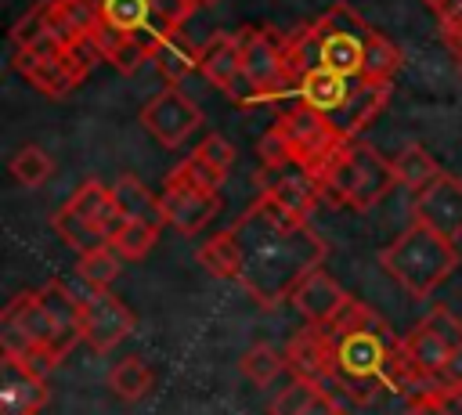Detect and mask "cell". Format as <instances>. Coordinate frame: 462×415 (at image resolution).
Returning a JSON list of instances; mask_svg holds the SVG:
<instances>
[{
    "instance_id": "obj_1",
    "label": "cell",
    "mask_w": 462,
    "mask_h": 415,
    "mask_svg": "<svg viewBox=\"0 0 462 415\" xmlns=\"http://www.w3.org/2000/svg\"><path fill=\"white\" fill-rule=\"evenodd\" d=\"M227 231L238 249V285L260 307L289 300L292 289L325 260V242L310 231V224L260 195Z\"/></svg>"
},
{
    "instance_id": "obj_2",
    "label": "cell",
    "mask_w": 462,
    "mask_h": 415,
    "mask_svg": "<svg viewBox=\"0 0 462 415\" xmlns=\"http://www.w3.org/2000/svg\"><path fill=\"white\" fill-rule=\"evenodd\" d=\"M383 271L415 300L430 296L458 263V245L444 235H437L426 224H408L404 235H397L383 253H379Z\"/></svg>"
},
{
    "instance_id": "obj_3",
    "label": "cell",
    "mask_w": 462,
    "mask_h": 415,
    "mask_svg": "<svg viewBox=\"0 0 462 415\" xmlns=\"http://www.w3.org/2000/svg\"><path fill=\"white\" fill-rule=\"evenodd\" d=\"M393 184H397V177H393L390 159H383L361 137L343 141L339 152L318 173L321 198H332L336 206H350V209H372L375 202L386 198V191Z\"/></svg>"
},
{
    "instance_id": "obj_4",
    "label": "cell",
    "mask_w": 462,
    "mask_h": 415,
    "mask_svg": "<svg viewBox=\"0 0 462 415\" xmlns=\"http://www.w3.org/2000/svg\"><path fill=\"white\" fill-rule=\"evenodd\" d=\"M0 346H4V357L25 364L29 372H36L43 379L65 357L61 343H58V332H54V321H51L43 300H40V289L18 292L4 307V314H0Z\"/></svg>"
},
{
    "instance_id": "obj_5",
    "label": "cell",
    "mask_w": 462,
    "mask_h": 415,
    "mask_svg": "<svg viewBox=\"0 0 462 415\" xmlns=\"http://www.w3.org/2000/svg\"><path fill=\"white\" fill-rule=\"evenodd\" d=\"M123 224H126V217L112 202V184H101L94 177L83 180L69 195V202L51 217V227L58 231V238L79 253L105 245Z\"/></svg>"
},
{
    "instance_id": "obj_6",
    "label": "cell",
    "mask_w": 462,
    "mask_h": 415,
    "mask_svg": "<svg viewBox=\"0 0 462 415\" xmlns=\"http://www.w3.org/2000/svg\"><path fill=\"white\" fill-rule=\"evenodd\" d=\"M238 40H242V79L253 101H278L289 90H296L285 69V36H278L274 29L245 25L238 29Z\"/></svg>"
},
{
    "instance_id": "obj_7",
    "label": "cell",
    "mask_w": 462,
    "mask_h": 415,
    "mask_svg": "<svg viewBox=\"0 0 462 415\" xmlns=\"http://www.w3.org/2000/svg\"><path fill=\"white\" fill-rule=\"evenodd\" d=\"M278 130H282V137H285V144H289V155L303 166V170H310V177L318 180V173L325 170V162L339 152V144H343V137L336 134V126L328 123V115H321L318 108H310V105H303L300 97L292 101V105H282V112H278Z\"/></svg>"
},
{
    "instance_id": "obj_8",
    "label": "cell",
    "mask_w": 462,
    "mask_h": 415,
    "mask_svg": "<svg viewBox=\"0 0 462 415\" xmlns=\"http://www.w3.org/2000/svg\"><path fill=\"white\" fill-rule=\"evenodd\" d=\"M220 188H209L206 180H199L191 173L188 162H177L159 191V206H162V220L166 227L180 231V235H199L220 209Z\"/></svg>"
},
{
    "instance_id": "obj_9",
    "label": "cell",
    "mask_w": 462,
    "mask_h": 415,
    "mask_svg": "<svg viewBox=\"0 0 462 415\" xmlns=\"http://www.w3.org/2000/svg\"><path fill=\"white\" fill-rule=\"evenodd\" d=\"M314 25H318V36H321V69H328L343 79H357L365 43L375 29L346 4H332Z\"/></svg>"
},
{
    "instance_id": "obj_10",
    "label": "cell",
    "mask_w": 462,
    "mask_h": 415,
    "mask_svg": "<svg viewBox=\"0 0 462 415\" xmlns=\"http://www.w3.org/2000/svg\"><path fill=\"white\" fill-rule=\"evenodd\" d=\"M79 303H83L79 336H83V343H87L94 354L116 350V346L134 332V325H137L134 310H130L119 296H112L108 289H90V285H83Z\"/></svg>"
},
{
    "instance_id": "obj_11",
    "label": "cell",
    "mask_w": 462,
    "mask_h": 415,
    "mask_svg": "<svg viewBox=\"0 0 462 415\" xmlns=\"http://www.w3.org/2000/svg\"><path fill=\"white\" fill-rule=\"evenodd\" d=\"M11 65L18 69V76L29 87H36L47 97H65L83 79L72 69V61L65 58V43L54 40V36H47V40L25 47V51H11Z\"/></svg>"
},
{
    "instance_id": "obj_12",
    "label": "cell",
    "mask_w": 462,
    "mask_h": 415,
    "mask_svg": "<svg viewBox=\"0 0 462 415\" xmlns=\"http://www.w3.org/2000/svg\"><path fill=\"white\" fill-rule=\"evenodd\" d=\"M141 126L159 144L177 148V144H184L202 126V112H199V105L180 87H162L159 94H152L141 105Z\"/></svg>"
},
{
    "instance_id": "obj_13",
    "label": "cell",
    "mask_w": 462,
    "mask_h": 415,
    "mask_svg": "<svg viewBox=\"0 0 462 415\" xmlns=\"http://www.w3.org/2000/svg\"><path fill=\"white\" fill-rule=\"evenodd\" d=\"M256 188L260 198L274 202L278 209L292 213V217H310V209L321 202V188L310 177V170H303L296 159L289 162H274V166H256Z\"/></svg>"
},
{
    "instance_id": "obj_14",
    "label": "cell",
    "mask_w": 462,
    "mask_h": 415,
    "mask_svg": "<svg viewBox=\"0 0 462 415\" xmlns=\"http://www.w3.org/2000/svg\"><path fill=\"white\" fill-rule=\"evenodd\" d=\"M411 220L433 227L437 235L458 242L462 238V180L455 173L433 177L422 191H415Z\"/></svg>"
},
{
    "instance_id": "obj_15",
    "label": "cell",
    "mask_w": 462,
    "mask_h": 415,
    "mask_svg": "<svg viewBox=\"0 0 462 415\" xmlns=\"http://www.w3.org/2000/svg\"><path fill=\"white\" fill-rule=\"evenodd\" d=\"M285 364L296 379H310L321 386L336 383V339L325 325H307L289 336L285 343Z\"/></svg>"
},
{
    "instance_id": "obj_16",
    "label": "cell",
    "mask_w": 462,
    "mask_h": 415,
    "mask_svg": "<svg viewBox=\"0 0 462 415\" xmlns=\"http://www.w3.org/2000/svg\"><path fill=\"white\" fill-rule=\"evenodd\" d=\"M199 72L220 87L224 94H231L235 101L249 105L253 94L242 79V40L238 32H213L206 43H202V54H199Z\"/></svg>"
},
{
    "instance_id": "obj_17",
    "label": "cell",
    "mask_w": 462,
    "mask_h": 415,
    "mask_svg": "<svg viewBox=\"0 0 462 415\" xmlns=\"http://www.w3.org/2000/svg\"><path fill=\"white\" fill-rule=\"evenodd\" d=\"M289 303L307 318V325H332L339 310L350 303V292L328 274V271H310L289 296Z\"/></svg>"
},
{
    "instance_id": "obj_18",
    "label": "cell",
    "mask_w": 462,
    "mask_h": 415,
    "mask_svg": "<svg viewBox=\"0 0 462 415\" xmlns=\"http://www.w3.org/2000/svg\"><path fill=\"white\" fill-rule=\"evenodd\" d=\"M43 404H47V379L4 357L0 361V415H40Z\"/></svg>"
},
{
    "instance_id": "obj_19",
    "label": "cell",
    "mask_w": 462,
    "mask_h": 415,
    "mask_svg": "<svg viewBox=\"0 0 462 415\" xmlns=\"http://www.w3.org/2000/svg\"><path fill=\"white\" fill-rule=\"evenodd\" d=\"M451 350H458V346H451V339H448L430 318H422V321L401 339L404 361H408L422 379H430L433 386H437V379H440V372H444Z\"/></svg>"
},
{
    "instance_id": "obj_20",
    "label": "cell",
    "mask_w": 462,
    "mask_h": 415,
    "mask_svg": "<svg viewBox=\"0 0 462 415\" xmlns=\"http://www.w3.org/2000/svg\"><path fill=\"white\" fill-rule=\"evenodd\" d=\"M386 97H390V87H372V83H365V79H354V90H350L346 105H343L339 112H332L328 123L336 126V134H339L343 141H357V134L383 112Z\"/></svg>"
},
{
    "instance_id": "obj_21",
    "label": "cell",
    "mask_w": 462,
    "mask_h": 415,
    "mask_svg": "<svg viewBox=\"0 0 462 415\" xmlns=\"http://www.w3.org/2000/svg\"><path fill=\"white\" fill-rule=\"evenodd\" d=\"M199 54L202 51L184 32H152V61L170 79V87H177L184 76L199 69Z\"/></svg>"
},
{
    "instance_id": "obj_22",
    "label": "cell",
    "mask_w": 462,
    "mask_h": 415,
    "mask_svg": "<svg viewBox=\"0 0 462 415\" xmlns=\"http://www.w3.org/2000/svg\"><path fill=\"white\" fill-rule=\"evenodd\" d=\"M97 43L105 61L123 76H134L144 61H152V32H112L101 25Z\"/></svg>"
},
{
    "instance_id": "obj_23",
    "label": "cell",
    "mask_w": 462,
    "mask_h": 415,
    "mask_svg": "<svg viewBox=\"0 0 462 415\" xmlns=\"http://www.w3.org/2000/svg\"><path fill=\"white\" fill-rule=\"evenodd\" d=\"M101 32V4L97 0H54L51 11V36L72 43L76 36Z\"/></svg>"
},
{
    "instance_id": "obj_24",
    "label": "cell",
    "mask_w": 462,
    "mask_h": 415,
    "mask_svg": "<svg viewBox=\"0 0 462 415\" xmlns=\"http://www.w3.org/2000/svg\"><path fill=\"white\" fill-rule=\"evenodd\" d=\"M350 90H354V79H343V76H336V72H328V69H314V72H307V76L300 79L296 97H300L303 105L318 108L321 115H332V112H339V108L346 105Z\"/></svg>"
},
{
    "instance_id": "obj_25",
    "label": "cell",
    "mask_w": 462,
    "mask_h": 415,
    "mask_svg": "<svg viewBox=\"0 0 462 415\" xmlns=\"http://www.w3.org/2000/svg\"><path fill=\"white\" fill-rule=\"evenodd\" d=\"M112 202L119 206V213H123L126 220H144V224L166 227L159 195H152V191L144 188V180H137L134 173H123V177L112 184Z\"/></svg>"
},
{
    "instance_id": "obj_26",
    "label": "cell",
    "mask_w": 462,
    "mask_h": 415,
    "mask_svg": "<svg viewBox=\"0 0 462 415\" xmlns=\"http://www.w3.org/2000/svg\"><path fill=\"white\" fill-rule=\"evenodd\" d=\"M401 65H404L401 47H397L390 36L372 32L368 43H365V58H361V76H357V79H365V83H372V87H390L393 76L401 72Z\"/></svg>"
},
{
    "instance_id": "obj_27",
    "label": "cell",
    "mask_w": 462,
    "mask_h": 415,
    "mask_svg": "<svg viewBox=\"0 0 462 415\" xmlns=\"http://www.w3.org/2000/svg\"><path fill=\"white\" fill-rule=\"evenodd\" d=\"M390 166H393V177H397V184H404L408 191H422L433 177H440L444 170H440V162L422 148V144H404L393 159H390Z\"/></svg>"
},
{
    "instance_id": "obj_28",
    "label": "cell",
    "mask_w": 462,
    "mask_h": 415,
    "mask_svg": "<svg viewBox=\"0 0 462 415\" xmlns=\"http://www.w3.org/2000/svg\"><path fill=\"white\" fill-rule=\"evenodd\" d=\"M285 69H289V79L296 83L300 90V79L314 69H321V36H318V25H303L296 29L292 36H285Z\"/></svg>"
},
{
    "instance_id": "obj_29",
    "label": "cell",
    "mask_w": 462,
    "mask_h": 415,
    "mask_svg": "<svg viewBox=\"0 0 462 415\" xmlns=\"http://www.w3.org/2000/svg\"><path fill=\"white\" fill-rule=\"evenodd\" d=\"M152 383H155V375H152V368L137 354H130V357H123V361H116L108 368V390L119 401H126V404L130 401H141L152 390Z\"/></svg>"
},
{
    "instance_id": "obj_30",
    "label": "cell",
    "mask_w": 462,
    "mask_h": 415,
    "mask_svg": "<svg viewBox=\"0 0 462 415\" xmlns=\"http://www.w3.org/2000/svg\"><path fill=\"white\" fill-rule=\"evenodd\" d=\"M101 25L112 32H152V0H97Z\"/></svg>"
},
{
    "instance_id": "obj_31",
    "label": "cell",
    "mask_w": 462,
    "mask_h": 415,
    "mask_svg": "<svg viewBox=\"0 0 462 415\" xmlns=\"http://www.w3.org/2000/svg\"><path fill=\"white\" fill-rule=\"evenodd\" d=\"M119 271H123V256L108 242L97 245V249L79 253V260H76V278L90 289H108L119 278Z\"/></svg>"
},
{
    "instance_id": "obj_32",
    "label": "cell",
    "mask_w": 462,
    "mask_h": 415,
    "mask_svg": "<svg viewBox=\"0 0 462 415\" xmlns=\"http://www.w3.org/2000/svg\"><path fill=\"white\" fill-rule=\"evenodd\" d=\"M195 260H199L213 278L238 281V249H235V242H231V231H217L213 238H206V242L195 249Z\"/></svg>"
},
{
    "instance_id": "obj_33",
    "label": "cell",
    "mask_w": 462,
    "mask_h": 415,
    "mask_svg": "<svg viewBox=\"0 0 462 415\" xmlns=\"http://www.w3.org/2000/svg\"><path fill=\"white\" fill-rule=\"evenodd\" d=\"M51 173H54V159H51L40 144H22V148L11 155V177H14L22 188H40Z\"/></svg>"
},
{
    "instance_id": "obj_34",
    "label": "cell",
    "mask_w": 462,
    "mask_h": 415,
    "mask_svg": "<svg viewBox=\"0 0 462 415\" xmlns=\"http://www.w3.org/2000/svg\"><path fill=\"white\" fill-rule=\"evenodd\" d=\"M155 238H159V227H155V224L126 220V224L108 238V245H112L123 260H144V256L155 249Z\"/></svg>"
},
{
    "instance_id": "obj_35",
    "label": "cell",
    "mask_w": 462,
    "mask_h": 415,
    "mask_svg": "<svg viewBox=\"0 0 462 415\" xmlns=\"http://www.w3.org/2000/svg\"><path fill=\"white\" fill-rule=\"evenodd\" d=\"M51 11H54V0H36L14 25H11V47L14 51H25L40 40L51 36Z\"/></svg>"
},
{
    "instance_id": "obj_36",
    "label": "cell",
    "mask_w": 462,
    "mask_h": 415,
    "mask_svg": "<svg viewBox=\"0 0 462 415\" xmlns=\"http://www.w3.org/2000/svg\"><path fill=\"white\" fill-rule=\"evenodd\" d=\"M238 368H242V375H245L249 383L267 386V383L285 368V350H274L271 343H256V346H249V350L242 354Z\"/></svg>"
},
{
    "instance_id": "obj_37",
    "label": "cell",
    "mask_w": 462,
    "mask_h": 415,
    "mask_svg": "<svg viewBox=\"0 0 462 415\" xmlns=\"http://www.w3.org/2000/svg\"><path fill=\"white\" fill-rule=\"evenodd\" d=\"M404 415H462V393L433 386L426 393H415L404 401Z\"/></svg>"
},
{
    "instance_id": "obj_38",
    "label": "cell",
    "mask_w": 462,
    "mask_h": 415,
    "mask_svg": "<svg viewBox=\"0 0 462 415\" xmlns=\"http://www.w3.org/2000/svg\"><path fill=\"white\" fill-rule=\"evenodd\" d=\"M325 386L321 383H310V379H289V386L282 390V393H274V401H271V415H300L318 393H321Z\"/></svg>"
},
{
    "instance_id": "obj_39",
    "label": "cell",
    "mask_w": 462,
    "mask_h": 415,
    "mask_svg": "<svg viewBox=\"0 0 462 415\" xmlns=\"http://www.w3.org/2000/svg\"><path fill=\"white\" fill-rule=\"evenodd\" d=\"M199 11V0H152V32H180Z\"/></svg>"
},
{
    "instance_id": "obj_40",
    "label": "cell",
    "mask_w": 462,
    "mask_h": 415,
    "mask_svg": "<svg viewBox=\"0 0 462 415\" xmlns=\"http://www.w3.org/2000/svg\"><path fill=\"white\" fill-rule=\"evenodd\" d=\"M199 162H206L213 173H220V177H227L231 170H235V159H238V152H235V144L227 141V137H220V134H209V137H202V144L191 152Z\"/></svg>"
},
{
    "instance_id": "obj_41",
    "label": "cell",
    "mask_w": 462,
    "mask_h": 415,
    "mask_svg": "<svg viewBox=\"0 0 462 415\" xmlns=\"http://www.w3.org/2000/svg\"><path fill=\"white\" fill-rule=\"evenodd\" d=\"M65 58L72 61V69H76L79 76H87V72H90L97 61H105L97 36H76L72 43H65Z\"/></svg>"
},
{
    "instance_id": "obj_42",
    "label": "cell",
    "mask_w": 462,
    "mask_h": 415,
    "mask_svg": "<svg viewBox=\"0 0 462 415\" xmlns=\"http://www.w3.org/2000/svg\"><path fill=\"white\" fill-rule=\"evenodd\" d=\"M256 159H260V166H274V162H289V159H292V155H289V144H285V137H282V130H278V123L260 137Z\"/></svg>"
},
{
    "instance_id": "obj_43",
    "label": "cell",
    "mask_w": 462,
    "mask_h": 415,
    "mask_svg": "<svg viewBox=\"0 0 462 415\" xmlns=\"http://www.w3.org/2000/svg\"><path fill=\"white\" fill-rule=\"evenodd\" d=\"M300 415H346V408H343V404H339V397L325 386V390H321V393H318V397H314Z\"/></svg>"
},
{
    "instance_id": "obj_44",
    "label": "cell",
    "mask_w": 462,
    "mask_h": 415,
    "mask_svg": "<svg viewBox=\"0 0 462 415\" xmlns=\"http://www.w3.org/2000/svg\"><path fill=\"white\" fill-rule=\"evenodd\" d=\"M437 386H444V390H458V393H462V346L451 350V357H448V364H444Z\"/></svg>"
},
{
    "instance_id": "obj_45",
    "label": "cell",
    "mask_w": 462,
    "mask_h": 415,
    "mask_svg": "<svg viewBox=\"0 0 462 415\" xmlns=\"http://www.w3.org/2000/svg\"><path fill=\"white\" fill-rule=\"evenodd\" d=\"M426 7L437 14L440 29H444V25H458V22H462V0H426Z\"/></svg>"
},
{
    "instance_id": "obj_46",
    "label": "cell",
    "mask_w": 462,
    "mask_h": 415,
    "mask_svg": "<svg viewBox=\"0 0 462 415\" xmlns=\"http://www.w3.org/2000/svg\"><path fill=\"white\" fill-rule=\"evenodd\" d=\"M440 32H444V40L451 43V51L458 54V51H462V22H458V25H444Z\"/></svg>"
},
{
    "instance_id": "obj_47",
    "label": "cell",
    "mask_w": 462,
    "mask_h": 415,
    "mask_svg": "<svg viewBox=\"0 0 462 415\" xmlns=\"http://www.w3.org/2000/svg\"><path fill=\"white\" fill-rule=\"evenodd\" d=\"M209 4H217V0H199V7H209Z\"/></svg>"
},
{
    "instance_id": "obj_48",
    "label": "cell",
    "mask_w": 462,
    "mask_h": 415,
    "mask_svg": "<svg viewBox=\"0 0 462 415\" xmlns=\"http://www.w3.org/2000/svg\"><path fill=\"white\" fill-rule=\"evenodd\" d=\"M455 61H458V72H462V51H458V54H455Z\"/></svg>"
},
{
    "instance_id": "obj_49",
    "label": "cell",
    "mask_w": 462,
    "mask_h": 415,
    "mask_svg": "<svg viewBox=\"0 0 462 415\" xmlns=\"http://www.w3.org/2000/svg\"><path fill=\"white\" fill-rule=\"evenodd\" d=\"M346 415H350V411H346Z\"/></svg>"
}]
</instances>
